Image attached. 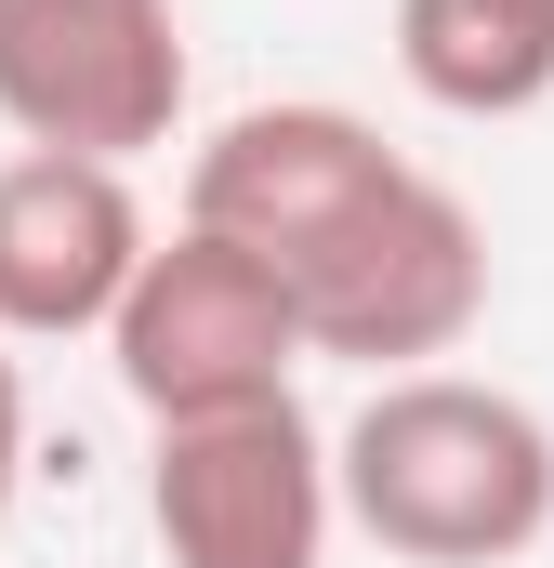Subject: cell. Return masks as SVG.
Wrapping results in <instances>:
<instances>
[{"label":"cell","instance_id":"cell-3","mask_svg":"<svg viewBox=\"0 0 554 568\" xmlns=\"http://www.w3.org/2000/svg\"><path fill=\"white\" fill-rule=\"evenodd\" d=\"M106 357H120V384H133L145 424H198V410L290 397L304 331H290V291H277L238 239L172 225V239H145L133 291H120V317H106Z\"/></svg>","mask_w":554,"mask_h":568},{"label":"cell","instance_id":"cell-8","mask_svg":"<svg viewBox=\"0 0 554 568\" xmlns=\"http://www.w3.org/2000/svg\"><path fill=\"white\" fill-rule=\"evenodd\" d=\"M13 476H27V371L0 344V516H13Z\"/></svg>","mask_w":554,"mask_h":568},{"label":"cell","instance_id":"cell-1","mask_svg":"<svg viewBox=\"0 0 554 568\" xmlns=\"http://www.w3.org/2000/svg\"><path fill=\"white\" fill-rule=\"evenodd\" d=\"M185 225L238 239L277 291L304 357L422 371L489 317V225L370 133L357 106H238L185 172Z\"/></svg>","mask_w":554,"mask_h":568},{"label":"cell","instance_id":"cell-5","mask_svg":"<svg viewBox=\"0 0 554 568\" xmlns=\"http://www.w3.org/2000/svg\"><path fill=\"white\" fill-rule=\"evenodd\" d=\"M0 120L27 145L133 172L185 120V13L172 0H0Z\"/></svg>","mask_w":554,"mask_h":568},{"label":"cell","instance_id":"cell-7","mask_svg":"<svg viewBox=\"0 0 554 568\" xmlns=\"http://www.w3.org/2000/svg\"><path fill=\"white\" fill-rule=\"evenodd\" d=\"M397 67L449 120H529L554 93V0H397Z\"/></svg>","mask_w":554,"mask_h":568},{"label":"cell","instance_id":"cell-2","mask_svg":"<svg viewBox=\"0 0 554 568\" xmlns=\"http://www.w3.org/2000/svg\"><path fill=\"white\" fill-rule=\"evenodd\" d=\"M330 503L410 568H515L554 529V424L475 371H383L330 436Z\"/></svg>","mask_w":554,"mask_h":568},{"label":"cell","instance_id":"cell-4","mask_svg":"<svg viewBox=\"0 0 554 568\" xmlns=\"http://www.w3.org/2000/svg\"><path fill=\"white\" fill-rule=\"evenodd\" d=\"M145 529L172 568H330V436L304 424V397H252V410H198L158 424L145 463Z\"/></svg>","mask_w":554,"mask_h":568},{"label":"cell","instance_id":"cell-6","mask_svg":"<svg viewBox=\"0 0 554 568\" xmlns=\"http://www.w3.org/2000/svg\"><path fill=\"white\" fill-rule=\"evenodd\" d=\"M145 199L120 159H66V145H13L0 159V344H80L120 317L145 265Z\"/></svg>","mask_w":554,"mask_h":568}]
</instances>
